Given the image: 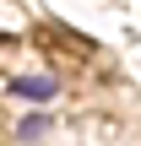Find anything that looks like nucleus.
<instances>
[{
  "mask_svg": "<svg viewBox=\"0 0 141 146\" xmlns=\"http://www.w3.org/2000/svg\"><path fill=\"white\" fill-rule=\"evenodd\" d=\"M43 130H49V125H43V119H22V141H38V135H43Z\"/></svg>",
  "mask_w": 141,
  "mask_h": 146,
  "instance_id": "obj_2",
  "label": "nucleus"
},
{
  "mask_svg": "<svg viewBox=\"0 0 141 146\" xmlns=\"http://www.w3.org/2000/svg\"><path fill=\"white\" fill-rule=\"evenodd\" d=\"M11 92L16 98H54V81L49 76H22V81H11Z\"/></svg>",
  "mask_w": 141,
  "mask_h": 146,
  "instance_id": "obj_1",
  "label": "nucleus"
}]
</instances>
